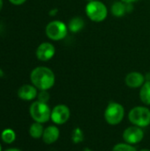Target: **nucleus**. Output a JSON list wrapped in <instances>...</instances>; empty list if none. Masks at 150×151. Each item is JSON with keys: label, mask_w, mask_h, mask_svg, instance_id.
<instances>
[{"label": "nucleus", "mask_w": 150, "mask_h": 151, "mask_svg": "<svg viewBox=\"0 0 150 151\" xmlns=\"http://www.w3.org/2000/svg\"><path fill=\"white\" fill-rule=\"evenodd\" d=\"M91 1H94V0H88V2H91Z\"/></svg>", "instance_id": "nucleus-28"}, {"label": "nucleus", "mask_w": 150, "mask_h": 151, "mask_svg": "<svg viewBox=\"0 0 150 151\" xmlns=\"http://www.w3.org/2000/svg\"><path fill=\"white\" fill-rule=\"evenodd\" d=\"M3 4H4L3 0H0V11H1V9L3 8Z\"/></svg>", "instance_id": "nucleus-25"}, {"label": "nucleus", "mask_w": 150, "mask_h": 151, "mask_svg": "<svg viewBox=\"0 0 150 151\" xmlns=\"http://www.w3.org/2000/svg\"><path fill=\"white\" fill-rule=\"evenodd\" d=\"M145 76L139 72H131L125 78L126 85L131 88H141L145 83Z\"/></svg>", "instance_id": "nucleus-10"}, {"label": "nucleus", "mask_w": 150, "mask_h": 151, "mask_svg": "<svg viewBox=\"0 0 150 151\" xmlns=\"http://www.w3.org/2000/svg\"><path fill=\"white\" fill-rule=\"evenodd\" d=\"M144 138V132L142 128L132 126L127 128H126L123 132V140L125 142L134 145L137 143H140Z\"/></svg>", "instance_id": "nucleus-8"}, {"label": "nucleus", "mask_w": 150, "mask_h": 151, "mask_svg": "<svg viewBox=\"0 0 150 151\" xmlns=\"http://www.w3.org/2000/svg\"><path fill=\"white\" fill-rule=\"evenodd\" d=\"M68 32V27L61 20L50 21L45 28V33L48 38L52 41L63 40Z\"/></svg>", "instance_id": "nucleus-6"}, {"label": "nucleus", "mask_w": 150, "mask_h": 151, "mask_svg": "<svg viewBox=\"0 0 150 151\" xmlns=\"http://www.w3.org/2000/svg\"><path fill=\"white\" fill-rule=\"evenodd\" d=\"M120 1H123L125 3H127V4H133V3H136L138 2L139 0H120Z\"/></svg>", "instance_id": "nucleus-21"}, {"label": "nucleus", "mask_w": 150, "mask_h": 151, "mask_svg": "<svg viewBox=\"0 0 150 151\" xmlns=\"http://www.w3.org/2000/svg\"><path fill=\"white\" fill-rule=\"evenodd\" d=\"M32 84L40 90H49L55 84V74L46 66L35 67L30 73Z\"/></svg>", "instance_id": "nucleus-1"}, {"label": "nucleus", "mask_w": 150, "mask_h": 151, "mask_svg": "<svg viewBox=\"0 0 150 151\" xmlns=\"http://www.w3.org/2000/svg\"><path fill=\"white\" fill-rule=\"evenodd\" d=\"M112 151H137V150L132 144L126 142H120L113 147Z\"/></svg>", "instance_id": "nucleus-18"}, {"label": "nucleus", "mask_w": 150, "mask_h": 151, "mask_svg": "<svg viewBox=\"0 0 150 151\" xmlns=\"http://www.w3.org/2000/svg\"><path fill=\"white\" fill-rule=\"evenodd\" d=\"M86 13L87 16L95 22L103 21L108 15V10L105 4L100 1L94 0L88 2L86 5Z\"/></svg>", "instance_id": "nucleus-5"}, {"label": "nucleus", "mask_w": 150, "mask_h": 151, "mask_svg": "<svg viewBox=\"0 0 150 151\" xmlns=\"http://www.w3.org/2000/svg\"><path fill=\"white\" fill-rule=\"evenodd\" d=\"M145 80H146V81H150V73L145 75Z\"/></svg>", "instance_id": "nucleus-23"}, {"label": "nucleus", "mask_w": 150, "mask_h": 151, "mask_svg": "<svg viewBox=\"0 0 150 151\" xmlns=\"http://www.w3.org/2000/svg\"><path fill=\"white\" fill-rule=\"evenodd\" d=\"M128 119L133 126L147 127L150 125V110L145 106L133 107L128 113Z\"/></svg>", "instance_id": "nucleus-2"}, {"label": "nucleus", "mask_w": 150, "mask_h": 151, "mask_svg": "<svg viewBox=\"0 0 150 151\" xmlns=\"http://www.w3.org/2000/svg\"><path fill=\"white\" fill-rule=\"evenodd\" d=\"M140 99L145 105H150V81H145L141 87Z\"/></svg>", "instance_id": "nucleus-15"}, {"label": "nucleus", "mask_w": 150, "mask_h": 151, "mask_svg": "<svg viewBox=\"0 0 150 151\" xmlns=\"http://www.w3.org/2000/svg\"><path fill=\"white\" fill-rule=\"evenodd\" d=\"M59 135H60V131L57 126H49L48 127L44 128L42 138L44 143L52 144L58 140Z\"/></svg>", "instance_id": "nucleus-13"}, {"label": "nucleus", "mask_w": 150, "mask_h": 151, "mask_svg": "<svg viewBox=\"0 0 150 151\" xmlns=\"http://www.w3.org/2000/svg\"><path fill=\"white\" fill-rule=\"evenodd\" d=\"M37 88L34 85L26 84L21 86L18 90V96L24 101H32L37 97Z\"/></svg>", "instance_id": "nucleus-12"}, {"label": "nucleus", "mask_w": 150, "mask_h": 151, "mask_svg": "<svg viewBox=\"0 0 150 151\" xmlns=\"http://www.w3.org/2000/svg\"><path fill=\"white\" fill-rule=\"evenodd\" d=\"M4 151H21L19 149H15V148H11V149H8V150H5Z\"/></svg>", "instance_id": "nucleus-24"}, {"label": "nucleus", "mask_w": 150, "mask_h": 151, "mask_svg": "<svg viewBox=\"0 0 150 151\" xmlns=\"http://www.w3.org/2000/svg\"><path fill=\"white\" fill-rule=\"evenodd\" d=\"M29 114L34 122L43 124L50 119L51 110L48 104L42 103L37 100L31 104L29 107Z\"/></svg>", "instance_id": "nucleus-4"}, {"label": "nucleus", "mask_w": 150, "mask_h": 151, "mask_svg": "<svg viewBox=\"0 0 150 151\" xmlns=\"http://www.w3.org/2000/svg\"><path fill=\"white\" fill-rule=\"evenodd\" d=\"M85 26V21L81 17L72 18L68 24V30L72 33H78L83 29Z\"/></svg>", "instance_id": "nucleus-14"}, {"label": "nucleus", "mask_w": 150, "mask_h": 151, "mask_svg": "<svg viewBox=\"0 0 150 151\" xmlns=\"http://www.w3.org/2000/svg\"><path fill=\"white\" fill-rule=\"evenodd\" d=\"M1 139L4 143L7 144H11L12 143L15 139H16V134L15 132L11 129V128H6L4 130H3L2 134H1Z\"/></svg>", "instance_id": "nucleus-17"}, {"label": "nucleus", "mask_w": 150, "mask_h": 151, "mask_svg": "<svg viewBox=\"0 0 150 151\" xmlns=\"http://www.w3.org/2000/svg\"><path fill=\"white\" fill-rule=\"evenodd\" d=\"M37 98H38V101L47 104L50 101V96L48 90H40V92L37 95Z\"/></svg>", "instance_id": "nucleus-19"}, {"label": "nucleus", "mask_w": 150, "mask_h": 151, "mask_svg": "<svg viewBox=\"0 0 150 151\" xmlns=\"http://www.w3.org/2000/svg\"><path fill=\"white\" fill-rule=\"evenodd\" d=\"M56 53L54 45L50 42H42L36 49V57L41 61L50 60Z\"/></svg>", "instance_id": "nucleus-9"}, {"label": "nucleus", "mask_w": 150, "mask_h": 151, "mask_svg": "<svg viewBox=\"0 0 150 151\" xmlns=\"http://www.w3.org/2000/svg\"><path fill=\"white\" fill-rule=\"evenodd\" d=\"M57 12V9H55V10H52V11H50V15H51V16H54V15H56V12Z\"/></svg>", "instance_id": "nucleus-22"}, {"label": "nucleus", "mask_w": 150, "mask_h": 151, "mask_svg": "<svg viewBox=\"0 0 150 151\" xmlns=\"http://www.w3.org/2000/svg\"><path fill=\"white\" fill-rule=\"evenodd\" d=\"M43 131H44V128H43L42 124L38 123V122L33 123L29 127V134L34 139L42 138L43 134Z\"/></svg>", "instance_id": "nucleus-16"}, {"label": "nucleus", "mask_w": 150, "mask_h": 151, "mask_svg": "<svg viewBox=\"0 0 150 151\" xmlns=\"http://www.w3.org/2000/svg\"><path fill=\"white\" fill-rule=\"evenodd\" d=\"M27 0H9L10 3L15 4V5H20L22 4H24Z\"/></svg>", "instance_id": "nucleus-20"}, {"label": "nucleus", "mask_w": 150, "mask_h": 151, "mask_svg": "<svg viewBox=\"0 0 150 151\" xmlns=\"http://www.w3.org/2000/svg\"><path fill=\"white\" fill-rule=\"evenodd\" d=\"M140 151H150V150H149V149H143V150H141Z\"/></svg>", "instance_id": "nucleus-26"}, {"label": "nucleus", "mask_w": 150, "mask_h": 151, "mask_svg": "<svg viewBox=\"0 0 150 151\" xmlns=\"http://www.w3.org/2000/svg\"><path fill=\"white\" fill-rule=\"evenodd\" d=\"M133 10V4H127L123 1L115 2L111 6V13L118 18L125 16L127 12L130 13Z\"/></svg>", "instance_id": "nucleus-11"}, {"label": "nucleus", "mask_w": 150, "mask_h": 151, "mask_svg": "<svg viewBox=\"0 0 150 151\" xmlns=\"http://www.w3.org/2000/svg\"><path fill=\"white\" fill-rule=\"evenodd\" d=\"M71 116V111L68 106L65 104H57L51 110L50 119L56 125H64L65 124Z\"/></svg>", "instance_id": "nucleus-7"}, {"label": "nucleus", "mask_w": 150, "mask_h": 151, "mask_svg": "<svg viewBox=\"0 0 150 151\" xmlns=\"http://www.w3.org/2000/svg\"><path fill=\"white\" fill-rule=\"evenodd\" d=\"M125 118V108L117 102H111L104 111V119L111 126H118Z\"/></svg>", "instance_id": "nucleus-3"}, {"label": "nucleus", "mask_w": 150, "mask_h": 151, "mask_svg": "<svg viewBox=\"0 0 150 151\" xmlns=\"http://www.w3.org/2000/svg\"><path fill=\"white\" fill-rule=\"evenodd\" d=\"M0 151H2V147H1V145H0Z\"/></svg>", "instance_id": "nucleus-27"}]
</instances>
